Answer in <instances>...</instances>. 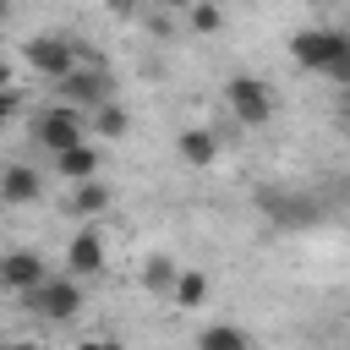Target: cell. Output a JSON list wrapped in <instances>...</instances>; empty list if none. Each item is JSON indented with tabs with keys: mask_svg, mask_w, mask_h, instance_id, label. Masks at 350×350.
<instances>
[{
	"mask_svg": "<svg viewBox=\"0 0 350 350\" xmlns=\"http://www.w3.org/2000/svg\"><path fill=\"white\" fill-rule=\"evenodd\" d=\"M33 142H38L49 159L66 153V148H77V142H88V120H82V109H77V104L38 109V120H33Z\"/></svg>",
	"mask_w": 350,
	"mask_h": 350,
	"instance_id": "6da1fadb",
	"label": "cell"
},
{
	"mask_svg": "<svg viewBox=\"0 0 350 350\" xmlns=\"http://www.w3.org/2000/svg\"><path fill=\"white\" fill-rule=\"evenodd\" d=\"M38 317H49V323H71L77 317V306H82V279L77 273H49L38 290H27L22 295Z\"/></svg>",
	"mask_w": 350,
	"mask_h": 350,
	"instance_id": "7a4b0ae2",
	"label": "cell"
},
{
	"mask_svg": "<svg viewBox=\"0 0 350 350\" xmlns=\"http://www.w3.org/2000/svg\"><path fill=\"white\" fill-rule=\"evenodd\" d=\"M290 55H295V66H306V71H334V60H345L350 55V33H334V27H306V33H295L290 38Z\"/></svg>",
	"mask_w": 350,
	"mask_h": 350,
	"instance_id": "3957f363",
	"label": "cell"
},
{
	"mask_svg": "<svg viewBox=\"0 0 350 350\" xmlns=\"http://www.w3.org/2000/svg\"><path fill=\"white\" fill-rule=\"evenodd\" d=\"M22 55H27V66L38 71V77H49V82H60L66 71H77L82 60H77V44L71 38H60V33H38V38H27L22 44Z\"/></svg>",
	"mask_w": 350,
	"mask_h": 350,
	"instance_id": "277c9868",
	"label": "cell"
},
{
	"mask_svg": "<svg viewBox=\"0 0 350 350\" xmlns=\"http://www.w3.org/2000/svg\"><path fill=\"white\" fill-rule=\"evenodd\" d=\"M224 104H230V115L241 126H268L273 120V98H268V88L257 77H230L224 82Z\"/></svg>",
	"mask_w": 350,
	"mask_h": 350,
	"instance_id": "5b68a950",
	"label": "cell"
},
{
	"mask_svg": "<svg viewBox=\"0 0 350 350\" xmlns=\"http://www.w3.org/2000/svg\"><path fill=\"white\" fill-rule=\"evenodd\" d=\"M257 208H262V219H273L279 230H301V224H317V202L312 197H301V191H257Z\"/></svg>",
	"mask_w": 350,
	"mask_h": 350,
	"instance_id": "8992f818",
	"label": "cell"
},
{
	"mask_svg": "<svg viewBox=\"0 0 350 350\" xmlns=\"http://www.w3.org/2000/svg\"><path fill=\"white\" fill-rule=\"evenodd\" d=\"M55 93H60V104H77V109H98L104 98H109V77L104 71H66L60 82H55Z\"/></svg>",
	"mask_w": 350,
	"mask_h": 350,
	"instance_id": "52a82bcc",
	"label": "cell"
},
{
	"mask_svg": "<svg viewBox=\"0 0 350 350\" xmlns=\"http://www.w3.org/2000/svg\"><path fill=\"white\" fill-rule=\"evenodd\" d=\"M44 279H49V273H44V257H38V252H27V246H22V252H5V257H0V284H5L11 295L38 290Z\"/></svg>",
	"mask_w": 350,
	"mask_h": 350,
	"instance_id": "ba28073f",
	"label": "cell"
},
{
	"mask_svg": "<svg viewBox=\"0 0 350 350\" xmlns=\"http://www.w3.org/2000/svg\"><path fill=\"white\" fill-rule=\"evenodd\" d=\"M66 273H77V279L104 273V235H98V230H77V235H71V246H66Z\"/></svg>",
	"mask_w": 350,
	"mask_h": 350,
	"instance_id": "9c48e42d",
	"label": "cell"
},
{
	"mask_svg": "<svg viewBox=\"0 0 350 350\" xmlns=\"http://www.w3.org/2000/svg\"><path fill=\"white\" fill-rule=\"evenodd\" d=\"M175 153H180V164L208 170V164L219 159V131H208V126H186V131H175Z\"/></svg>",
	"mask_w": 350,
	"mask_h": 350,
	"instance_id": "30bf717a",
	"label": "cell"
},
{
	"mask_svg": "<svg viewBox=\"0 0 350 350\" xmlns=\"http://www.w3.org/2000/svg\"><path fill=\"white\" fill-rule=\"evenodd\" d=\"M44 197V175L33 170V164H5L0 170V202H38Z\"/></svg>",
	"mask_w": 350,
	"mask_h": 350,
	"instance_id": "8fae6325",
	"label": "cell"
},
{
	"mask_svg": "<svg viewBox=\"0 0 350 350\" xmlns=\"http://www.w3.org/2000/svg\"><path fill=\"white\" fill-rule=\"evenodd\" d=\"M55 175H66L71 186L88 180V175H98V148H93V142H77V148L55 153Z\"/></svg>",
	"mask_w": 350,
	"mask_h": 350,
	"instance_id": "7c38bea8",
	"label": "cell"
},
{
	"mask_svg": "<svg viewBox=\"0 0 350 350\" xmlns=\"http://www.w3.org/2000/svg\"><path fill=\"white\" fill-rule=\"evenodd\" d=\"M88 131H98V137H109V142H115V137H126V131H131V115H126L115 98H104V104L88 115Z\"/></svg>",
	"mask_w": 350,
	"mask_h": 350,
	"instance_id": "4fadbf2b",
	"label": "cell"
},
{
	"mask_svg": "<svg viewBox=\"0 0 350 350\" xmlns=\"http://www.w3.org/2000/svg\"><path fill=\"white\" fill-rule=\"evenodd\" d=\"M170 301H175V312H191V306H202V301H208V273H197V268H180V279H175V290H170Z\"/></svg>",
	"mask_w": 350,
	"mask_h": 350,
	"instance_id": "5bb4252c",
	"label": "cell"
},
{
	"mask_svg": "<svg viewBox=\"0 0 350 350\" xmlns=\"http://www.w3.org/2000/svg\"><path fill=\"white\" fill-rule=\"evenodd\" d=\"M197 350H252V339L235 328V323H208L197 334Z\"/></svg>",
	"mask_w": 350,
	"mask_h": 350,
	"instance_id": "9a60e30c",
	"label": "cell"
},
{
	"mask_svg": "<svg viewBox=\"0 0 350 350\" xmlns=\"http://www.w3.org/2000/svg\"><path fill=\"white\" fill-rule=\"evenodd\" d=\"M71 208H77V213H88V219H93V213H104V208H109V186H104L98 175L77 180V191H71Z\"/></svg>",
	"mask_w": 350,
	"mask_h": 350,
	"instance_id": "2e32d148",
	"label": "cell"
},
{
	"mask_svg": "<svg viewBox=\"0 0 350 350\" xmlns=\"http://www.w3.org/2000/svg\"><path fill=\"white\" fill-rule=\"evenodd\" d=\"M175 279H180L175 257H164V252H159V257H148V262H142V284H148L153 295H170V290H175Z\"/></svg>",
	"mask_w": 350,
	"mask_h": 350,
	"instance_id": "e0dca14e",
	"label": "cell"
},
{
	"mask_svg": "<svg viewBox=\"0 0 350 350\" xmlns=\"http://www.w3.org/2000/svg\"><path fill=\"white\" fill-rule=\"evenodd\" d=\"M186 11H191V27H197V33H219V27H224V11H219V0H191Z\"/></svg>",
	"mask_w": 350,
	"mask_h": 350,
	"instance_id": "ac0fdd59",
	"label": "cell"
},
{
	"mask_svg": "<svg viewBox=\"0 0 350 350\" xmlns=\"http://www.w3.org/2000/svg\"><path fill=\"white\" fill-rule=\"evenodd\" d=\"M77 350H126V345H120V339H109V334H98V339H82Z\"/></svg>",
	"mask_w": 350,
	"mask_h": 350,
	"instance_id": "d6986e66",
	"label": "cell"
},
{
	"mask_svg": "<svg viewBox=\"0 0 350 350\" xmlns=\"http://www.w3.org/2000/svg\"><path fill=\"white\" fill-rule=\"evenodd\" d=\"M0 350H44V345H38V339H5Z\"/></svg>",
	"mask_w": 350,
	"mask_h": 350,
	"instance_id": "ffe728a7",
	"label": "cell"
},
{
	"mask_svg": "<svg viewBox=\"0 0 350 350\" xmlns=\"http://www.w3.org/2000/svg\"><path fill=\"white\" fill-rule=\"evenodd\" d=\"M109 11H115V16H131V11H137V0H109Z\"/></svg>",
	"mask_w": 350,
	"mask_h": 350,
	"instance_id": "44dd1931",
	"label": "cell"
},
{
	"mask_svg": "<svg viewBox=\"0 0 350 350\" xmlns=\"http://www.w3.org/2000/svg\"><path fill=\"white\" fill-rule=\"evenodd\" d=\"M159 5H164V11H186L191 0H159Z\"/></svg>",
	"mask_w": 350,
	"mask_h": 350,
	"instance_id": "7402d4cb",
	"label": "cell"
},
{
	"mask_svg": "<svg viewBox=\"0 0 350 350\" xmlns=\"http://www.w3.org/2000/svg\"><path fill=\"white\" fill-rule=\"evenodd\" d=\"M5 115H11V93H0V126H5Z\"/></svg>",
	"mask_w": 350,
	"mask_h": 350,
	"instance_id": "603a6c76",
	"label": "cell"
},
{
	"mask_svg": "<svg viewBox=\"0 0 350 350\" xmlns=\"http://www.w3.org/2000/svg\"><path fill=\"white\" fill-rule=\"evenodd\" d=\"M5 88H11V66L0 60V93H5Z\"/></svg>",
	"mask_w": 350,
	"mask_h": 350,
	"instance_id": "cb8c5ba5",
	"label": "cell"
},
{
	"mask_svg": "<svg viewBox=\"0 0 350 350\" xmlns=\"http://www.w3.org/2000/svg\"><path fill=\"white\" fill-rule=\"evenodd\" d=\"M339 120H345V131H350V93H345V109H339Z\"/></svg>",
	"mask_w": 350,
	"mask_h": 350,
	"instance_id": "d4e9b609",
	"label": "cell"
},
{
	"mask_svg": "<svg viewBox=\"0 0 350 350\" xmlns=\"http://www.w3.org/2000/svg\"><path fill=\"white\" fill-rule=\"evenodd\" d=\"M5 16H11V0H0V22H5Z\"/></svg>",
	"mask_w": 350,
	"mask_h": 350,
	"instance_id": "484cf974",
	"label": "cell"
},
{
	"mask_svg": "<svg viewBox=\"0 0 350 350\" xmlns=\"http://www.w3.org/2000/svg\"><path fill=\"white\" fill-rule=\"evenodd\" d=\"M345 33H350V22H345Z\"/></svg>",
	"mask_w": 350,
	"mask_h": 350,
	"instance_id": "4316f807",
	"label": "cell"
},
{
	"mask_svg": "<svg viewBox=\"0 0 350 350\" xmlns=\"http://www.w3.org/2000/svg\"><path fill=\"white\" fill-rule=\"evenodd\" d=\"M0 290H5V284H0Z\"/></svg>",
	"mask_w": 350,
	"mask_h": 350,
	"instance_id": "83f0119b",
	"label": "cell"
}]
</instances>
